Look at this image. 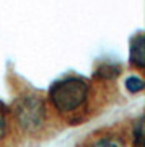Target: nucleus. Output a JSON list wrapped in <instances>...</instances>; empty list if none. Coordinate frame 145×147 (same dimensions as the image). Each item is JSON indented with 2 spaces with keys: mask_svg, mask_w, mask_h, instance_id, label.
<instances>
[{
  "mask_svg": "<svg viewBox=\"0 0 145 147\" xmlns=\"http://www.w3.org/2000/svg\"><path fill=\"white\" fill-rule=\"evenodd\" d=\"M87 96H88V85L85 80L77 79V77L59 80L49 90V98L52 105L60 113L77 110L80 105L85 103Z\"/></svg>",
  "mask_w": 145,
  "mask_h": 147,
  "instance_id": "f257e3e1",
  "label": "nucleus"
},
{
  "mask_svg": "<svg viewBox=\"0 0 145 147\" xmlns=\"http://www.w3.org/2000/svg\"><path fill=\"white\" fill-rule=\"evenodd\" d=\"M16 115L20 119V124L25 129H38L41 127L44 121V103L36 96H26L25 100L18 101Z\"/></svg>",
  "mask_w": 145,
  "mask_h": 147,
  "instance_id": "f03ea898",
  "label": "nucleus"
},
{
  "mask_svg": "<svg viewBox=\"0 0 145 147\" xmlns=\"http://www.w3.org/2000/svg\"><path fill=\"white\" fill-rule=\"evenodd\" d=\"M130 64H134L137 69L145 67V38L142 33L135 34L130 41Z\"/></svg>",
  "mask_w": 145,
  "mask_h": 147,
  "instance_id": "7ed1b4c3",
  "label": "nucleus"
},
{
  "mask_svg": "<svg viewBox=\"0 0 145 147\" xmlns=\"http://www.w3.org/2000/svg\"><path fill=\"white\" fill-rule=\"evenodd\" d=\"M119 72H121V67L108 64V65H101L96 70V77H99V79H111V77H116Z\"/></svg>",
  "mask_w": 145,
  "mask_h": 147,
  "instance_id": "20e7f679",
  "label": "nucleus"
},
{
  "mask_svg": "<svg viewBox=\"0 0 145 147\" xmlns=\"http://www.w3.org/2000/svg\"><path fill=\"white\" fill-rule=\"evenodd\" d=\"M134 144L135 147H144V118L140 116L134 126Z\"/></svg>",
  "mask_w": 145,
  "mask_h": 147,
  "instance_id": "39448f33",
  "label": "nucleus"
},
{
  "mask_svg": "<svg viewBox=\"0 0 145 147\" xmlns=\"http://www.w3.org/2000/svg\"><path fill=\"white\" fill-rule=\"evenodd\" d=\"M126 87H127V90L129 92H132V93H137V92H142L144 90V80L139 79V77H135V75H132V77H129V79L126 80Z\"/></svg>",
  "mask_w": 145,
  "mask_h": 147,
  "instance_id": "423d86ee",
  "label": "nucleus"
},
{
  "mask_svg": "<svg viewBox=\"0 0 145 147\" xmlns=\"http://www.w3.org/2000/svg\"><path fill=\"white\" fill-rule=\"evenodd\" d=\"M93 147H121V146L116 141H113V139H101V141H98Z\"/></svg>",
  "mask_w": 145,
  "mask_h": 147,
  "instance_id": "0eeeda50",
  "label": "nucleus"
},
{
  "mask_svg": "<svg viewBox=\"0 0 145 147\" xmlns=\"http://www.w3.org/2000/svg\"><path fill=\"white\" fill-rule=\"evenodd\" d=\"M5 132H7V119H5L3 111L0 110V139L5 136Z\"/></svg>",
  "mask_w": 145,
  "mask_h": 147,
  "instance_id": "6e6552de",
  "label": "nucleus"
}]
</instances>
